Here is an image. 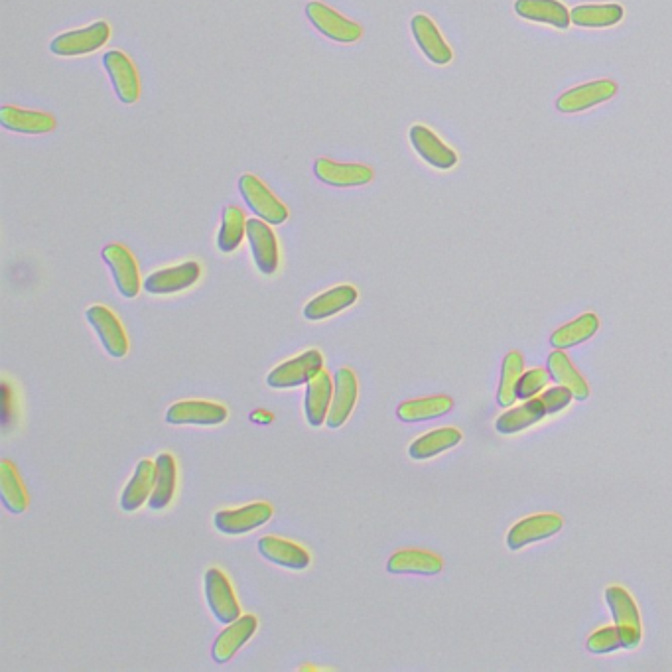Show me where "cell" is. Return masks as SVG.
I'll list each match as a JSON object with an SVG mask.
<instances>
[{
    "label": "cell",
    "instance_id": "obj_1",
    "mask_svg": "<svg viewBox=\"0 0 672 672\" xmlns=\"http://www.w3.org/2000/svg\"><path fill=\"white\" fill-rule=\"evenodd\" d=\"M574 395L570 389L558 385L554 389H548L544 395L540 397H535V399H529L527 403L513 408V410H507L503 416L497 418L495 422V428L503 434H515V432H521L533 424L540 422L544 416L548 414H556L560 412L562 408H566L568 404L572 403Z\"/></svg>",
    "mask_w": 672,
    "mask_h": 672
},
{
    "label": "cell",
    "instance_id": "obj_2",
    "mask_svg": "<svg viewBox=\"0 0 672 672\" xmlns=\"http://www.w3.org/2000/svg\"><path fill=\"white\" fill-rule=\"evenodd\" d=\"M324 369V355L318 349H308L278 367H274L267 375L270 389H294L300 385H308L312 377H316Z\"/></svg>",
    "mask_w": 672,
    "mask_h": 672
},
{
    "label": "cell",
    "instance_id": "obj_3",
    "mask_svg": "<svg viewBox=\"0 0 672 672\" xmlns=\"http://www.w3.org/2000/svg\"><path fill=\"white\" fill-rule=\"evenodd\" d=\"M239 192L241 198L247 203V207L263 221L270 225H282L288 221L290 211L284 203L280 202L272 192L269 186L257 178L255 174H243L239 178Z\"/></svg>",
    "mask_w": 672,
    "mask_h": 672
},
{
    "label": "cell",
    "instance_id": "obj_4",
    "mask_svg": "<svg viewBox=\"0 0 672 672\" xmlns=\"http://www.w3.org/2000/svg\"><path fill=\"white\" fill-rule=\"evenodd\" d=\"M274 515L272 505L267 501L249 503L239 509H225L213 515V525L221 535L239 537L257 531L259 527L267 525Z\"/></svg>",
    "mask_w": 672,
    "mask_h": 672
},
{
    "label": "cell",
    "instance_id": "obj_5",
    "mask_svg": "<svg viewBox=\"0 0 672 672\" xmlns=\"http://www.w3.org/2000/svg\"><path fill=\"white\" fill-rule=\"evenodd\" d=\"M111 38V26L105 20L93 22L81 30H71L56 36L50 44L52 54L62 58L87 56L101 50Z\"/></svg>",
    "mask_w": 672,
    "mask_h": 672
},
{
    "label": "cell",
    "instance_id": "obj_6",
    "mask_svg": "<svg viewBox=\"0 0 672 672\" xmlns=\"http://www.w3.org/2000/svg\"><path fill=\"white\" fill-rule=\"evenodd\" d=\"M306 16L316 26L318 32H322L326 38L339 44H353L363 36V28L357 22L345 18L332 6L320 0H312L306 4Z\"/></svg>",
    "mask_w": 672,
    "mask_h": 672
},
{
    "label": "cell",
    "instance_id": "obj_7",
    "mask_svg": "<svg viewBox=\"0 0 672 672\" xmlns=\"http://www.w3.org/2000/svg\"><path fill=\"white\" fill-rule=\"evenodd\" d=\"M101 257L105 265L111 269L119 294L127 300L136 298L144 282L140 278V269H138L135 255L121 243H109L103 247Z\"/></svg>",
    "mask_w": 672,
    "mask_h": 672
},
{
    "label": "cell",
    "instance_id": "obj_8",
    "mask_svg": "<svg viewBox=\"0 0 672 672\" xmlns=\"http://www.w3.org/2000/svg\"><path fill=\"white\" fill-rule=\"evenodd\" d=\"M205 584V600L215 615V619L221 625H227L235 619H239L241 613V604L237 600V594L227 578V574L219 568H209L203 578Z\"/></svg>",
    "mask_w": 672,
    "mask_h": 672
},
{
    "label": "cell",
    "instance_id": "obj_9",
    "mask_svg": "<svg viewBox=\"0 0 672 672\" xmlns=\"http://www.w3.org/2000/svg\"><path fill=\"white\" fill-rule=\"evenodd\" d=\"M605 602L611 609L615 625L621 629L625 649H635L643 639V627L633 596L621 586H611L605 590Z\"/></svg>",
    "mask_w": 672,
    "mask_h": 672
},
{
    "label": "cell",
    "instance_id": "obj_10",
    "mask_svg": "<svg viewBox=\"0 0 672 672\" xmlns=\"http://www.w3.org/2000/svg\"><path fill=\"white\" fill-rule=\"evenodd\" d=\"M85 318L89 322V326L97 332V336L101 339L105 351L115 357L121 359L129 353V336L127 330L123 328L121 320L117 318V314L101 304H95L91 308H87Z\"/></svg>",
    "mask_w": 672,
    "mask_h": 672
},
{
    "label": "cell",
    "instance_id": "obj_11",
    "mask_svg": "<svg viewBox=\"0 0 672 672\" xmlns=\"http://www.w3.org/2000/svg\"><path fill=\"white\" fill-rule=\"evenodd\" d=\"M314 174L320 182L334 188H359L373 182L375 172L361 162H336L332 158H318L314 162Z\"/></svg>",
    "mask_w": 672,
    "mask_h": 672
},
{
    "label": "cell",
    "instance_id": "obj_12",
    "mask_svg": "<svg viewBox=\"0 0 672 672\" xmlns=\"http://www.w3.org/2000/svg\"><path fill=\"white\" fill-rule=\"evenodd\" d=\"M202 276V267L198 261H186L176 267L154 270L144 278L142 288L154 296L178 294L192 288Z\"/></svg>",
    "mask_w": 672,
    "mask_h": 672
},
{
    "label": "cell",
    "instance_id": "obj_13",
    "mask_svg": "<svg viewBox=\"0 0 672 672\" xmlns=\"http://www.w3.org/2000/svg\"><path fill=\"white\" fill-rule=\"evenodd\" d=\"M259 619L257 615H241L239 619L225 625L211 645V659L217 665L229 663L257 633Z\"/></svg>",
    "mask_w": 672,
    "mask_h": 672
},
{
    "label": "cell",
    "instance_id": "obj_14",
    "mask_svg": "<svg viewBox=\"0 0 672 672\" xmlns=\"http://www.w3.org/2000/svg\"><path fill=\"white\" fill-rule=\"evenodd\" d=\"M617 93V83L611 79H598L592 83H584L562 93L556 101V109L564 115H574L598 107L605 101L613 99Z\"/></svg>",
    "mask_w": 672,
    "mask_h": 672
},
{
    "label": "cell",
    "instance_id": "obj_15",
    "mask_svg": "<svg viewBox=\"0 0 672 672\" xmlns=\"http://www.w3.org/2000/svg\"><path fill=\"white\" fill-rule=\"evenodd\" d=\"M229 410L211 401H180L166 410V422L172 426H219Z\"/></svg>",
    "mask_w": 672,
    "mask_h": 672
},
{
    "label": "cell",
    "instance_id": "obj_16",
    "mask_svg": "<svg viewBox=\"0 0 672 672\" xmlns=\"http://www.w3.org/2000/svg\"><path fill=\"white\" fill-rule=\"evenodd\" d=\"M103 66L121 103L135 105L140 99V77L133 60L121 50H111L103 56Z\"/></svg>",
    "mask_w": 672,
    "mask_h": 672
},
{
    "label": "cell",
    "instance_id": "obj_17",
    "mask_svg": "<svg viewBox=\"0 0 672 672\" xmlns=\"http://www.w3.org/2000/svg\"><path fill=\"white\" fill-rule=\"evenodd\" d=\"M247 241H249V247H251L257 269L267 276H272L278 270L280 251H278V239H276L270 223L259 219V217L249 219Z\"/></svg>",
    "mask_w": 672,
    "mask_h": 672
},
{
    "label": "cell",
    "instance_id": "obj_18",
    "mask_svg": "<svg viewBox=\"0 0 672 672\" xmlns=\"http://www.w3.org/2000/svg\"><path fill=\"white\" fill-rule=\"evenodd\" d=\"M359 399V381L353 369L339 367L334 373V401L328 414V428H341L353 414V408Z\"/></svg>",
    "mask_w": 672,
    "mask_h": 672
},
{
    "label": "cell",
    "instance_id": "obj_19",
    "mask_svg": "<svg viewBox=\"0 0 672 672\" xmlns=\"http://www.w3.org/2000/svg\"><path fill=\"white\" fill-rule=\"evenodd\" d=\"M410 144L416 154L426 160L430 166L438 170H452L458 164V154L436 135L432 129L424 125L410 127Z\"/></svg>",
    "mask_w": 672,
    "mask_h": 672
},
{
    "label": "cell",
    "instance_id": "obj_20",
    "mask_svg": "<svg viewBox=\"0 0 672 672\" xmlns=\"http://www.w3.org/2000/svg\"><path fill=\"white\" fill-rule=\"evenodd\" d=\"M257 550L265 560H269L280 568H286V570L302 572L310 568L312 564L310 552L302 544L286 540V538L270 537V535L263 537L257 542Z\"/></svg>",
    "mask_w": 672,
    "mask_h": 672
},
{
    "label": "cell",
    "instance_id": "obj_21",
    "mask_svg": "<svg viewBox=\"0 0 672 672\" xmlns=\"http://www.w3.org/2000/svg\"><path fill=\"white\" fill-rule=\"evenodd\" d=\"M414 40L418 44V48L422 50V54L436 66H446L452 62L454 52L448 46V42L444 40V36L440 34L438 26L434 24L432 18H428L426 14H416L410 22Z\"/></svg>",
    "mask_w": 672,
    "mask_h": 672
},
{
    "label": "cell",
    "instance_id": "obj_22",
    "mask_svg": "<svg viewBox=\"0 0 672 672\" xmlns=\"http://www.w3.org/2000/svg\"><path fill=\"white\" fill-rule=\"evenodd\" d=\"M332 401H334V379L326 369H322L306 385L304 414L312 428H320L326 424Z\"/></svg>",
    "mask_w": 672,
    "mask_h": 672
},
{
    "label": "cell",
    "instance_id": "obj_23",
    "mask_svg": "<svg viewBox=\"0 0 672 672\" xmlns=\"http://www.w3.org/2000/svg\"><path fill=\"white\" fill-rule=\"evenodd\" d=\"M0 125L6 131L20 135H46L56 131V117L44 111H30L22 107L2 105L0 107Z\"/></svg>",
    "mask_w": 672,
    "mask_h": 672
},
{
    "label": "cell",
    "instance_id": "obj_24",
    "mask_svg": "<svg viewBox=\"0 0 672 672\" xmlns=\"http://www.w3.org/2000/svg\"><path fill=\"white\" fill-rule=\"evenodd\" d=\"M359 298V292L355 286L351 284H339L334 286L326 292H322L320 296L312 298L306 306H304V318L308 322H322L328 320L332 316H336L339 312L351 308Z\"/></svg>",
    "mask_w": 672,
    "mask_h": 672
},
{
    "label": "cell",
    "instance_id": "obj_25",
    "mask_svg": "<svg viewBox=\"0 0 672 672\" xmlns=\"http://www.w3.org/2000/svg\"><path fill=\"white\" fill-rule=\"evenodd\" d=\"M564 527L562 517L554 515V513H540V515H533L527 517L523 521H519L507 535V546L511 550H519L531 542H538L544 538L554 537L556 533H560V529Z\"/></svg>",
    "mask_w": 672,
    "mask_h": 672
},
{
    "label": "cell",
    "instance_id": "obj_26",
    "mask_svg": "<svg viewBox=\"0 0 672 672\" xmlns=\"http://www.w3.org/2000/svg\"><path fill=\"white\" fill-rule=\"evenodd\" d=\"M444 570V560L428 550L406 548L395 552L387 562V572L391 574H416V576H436Z\"/></svg>",
    "mask_w": 672,
    "mask_h": 672
},
{
    "label": "cell",
    "instance_id": "obj_27",
    "mask_svg": "<svg viewBox=\"0 0 672 672\" xmlns=\"http://www.w3.org/2000/svg\"><path fill=\"white\" fill-rule=\"evenodd\" d=\"M154 491L150 495L148 507L152 511H162L166 509L174 495H176V485H178V464L174 460L172 454L162 452L158 454V458L154 460Z\"/></svg>",
    "mask_w": 672,
    "mask_h": 672
},
{
    "label": "cell",
    "instance_id": "obj_28",
    "mask_svg": "<svg viewBox=\"0 0 672 672\" xmlns=\"http://www.w3.org/2000/svg\"><path fill=\"white\" fill-rule=\"evenodd\" d=\"M515 12L525 20L548 24L560 30H566L572 24L570 10L560 0H517Z\"/></svg>",
    "mask_w": 672,
    "mask_h": 672
},
{
    "label": "cell",
    "instance_id": "obj_29",
    "mask_svg": "<svg viewBox=\"0 0 672 672\" xmlns=\"http://www.w3.org/2000/svg\"><path fill=\"white\" fill-rule=\"evenodd\" d=\"M154 471L156 466L152 460H140L136 464L135 473L121 495V509L125 513H135L144 503L150 501L154 491Z\"/></svg>",
    "mask_w": 672,
    "mask_h": 672
},
{
    "label": "cell",
    "instance_id": "obj_30",
    "mask_svg": "<svg viewBox=\"0 0 672 672\" xmlns=\"http://www.w3.org/2000/svg\"><path fill=\"white\" fill-rule=\"evenodd\" d=\"M462 442V432L446 426V428H438L432 430L420 438H416L410 446H408V456L416 462H424L430 458H436L438 454L456 448Z\"/></svg>",
    "mask_w": 672,
    "mask_h": 672
},
{
    "label": "cell",
    "instance_id": "obj_31",
    "mask_svg": "<svg viewBox=\"0 0 672 672\" xmlns=\"http://www.w3.org/2000/svg\"><path fill=\"white\" fill-rule=\"evenodd\" d=\"M548 371H550V377L558 385H562V387H566V389L572 391L574 399L586 401L590 397V387H588L586 379L574 367V363L564 353V349H556V351L550 353V357H548Z\"/></svg>",
    "mask_w": 672,
    "mask_h": 672
},
{
    "label": "cell",
    "instance_id": "obj_32",
    "mask_svg": "<svg viewBox=\"0 0 672 672\" xmlns=\"http://www.w3.org/2000/svg\"><path fill=\"white\" fill-rule=\"evenodd\" d=\"M0 497L4 507L14 515H22L30 505L24 481L10 460H0Z\"/></svg>",
    "mask_w": 672,
    "mask_h": 672
},
{
    "label": "cell",
    "instance_id": "obj_33",
    "mask_svg": "<svg viewBox=\"0 0 672 672\" xmlns=\"http://www.w3.org/2000/svg\"><path fill=\"white\" fill-rule=\"evenodd\" d=\"M621 4H582L570 10L572 24L580 28H609L623 20Z\"/></svg>",
    "mask_w": 672,
    "mask_h": 672
},
{
    "label": "cell",
    "instance_id": "obj_34",
    "mask_svg": "<svg viewBox=\"0 0 672 672\" xmlns=\"http://www.w3.org/2000/svg\"><path fill=\"white\" fill-rule=\"evenodd\" d=\"M454 408V401L448 395H434L426 399L404 401L397 408V416L403 422H424L448 414Z\"/></svg>",
    "mask_w": 672,
    "mask_h": 672
},
{
    "label": "cell",
    "instance_id": "obj_35",
    "mask_svg": "<svg viewBox=\"0 0 672 672\" xmlns=\"http://www.w3.org/2000/svg\"><path fill=\"white\" fill-rule=\"evenodd\" d=\"M247 223L249 219L245 217L241 207L227 205L223 209V219H221V227L217 233V249L221 253L237 251L243 239L247 237Z\"/></svg>",
    "mask_w": 672,
    "mask_h": 672
},
{
    "label": "cell",
    "instance_id": "obj_36",
    "mask_svg": "<svg viewBox=\"0 0 672 672\" xmlns=\"http://www.w3.org/2000/svg\"><path fill=\"white\" fill-rule=\"evenodd\" d=\"M600 330V318L592 312L582 314L580 318L568 322L566 326L558 328L552 336H550V345L556 349H568V347H576L584 341H588L590 337L596 336Z\"/></svg>",
    "mask_w": 672,
    "mask_h": 672
},
{
    "label": "cell",
    "instance_id": "obj_37",
    "mask_svg": "<svg viewBox=\"0 0 672 672\" xmlns=\"http://www.w3.org/2000/svg\"><path fill=\"white\" fill-rule=\"evenodd\" d=\"M525 373V359L519 351L507 353L503 359V369H501V383H499V393H497V403L501 406H513L517 401V387L519 381Z\"/></svg>",
    "mask_w": 672,
    "mask_h": 672
},
{
    "label": "cell",
    "instance_id": "obj_38",
    "mask_svg": "<svg viewBox=\"0 0 672 672\" xmlns=\"http://www.w3.org/2000/svg\"><path fill=\"white\" fill-rule=\"evenodd\" d=\"M586 647H588L590 653L605 655V653H613V651L625 649V641H623L621 629L615 625V627H602V629H598V631L588 639Z\"/></svg>",
    "mask_w": 672,
    "mask_h": 672
},
{
    "label": "cell",
    "instance_id": "obj_39",
    "mask_svg": "<svg viewBox=\"0 0 672 672\" xmlns=\"http://www.w3.org/2000/svg\"><path fill=\"white\" fill-rule=\"evenodd\" d=\"M550 371L548 369H531L527 373H523L521 381H519V387H517V399H535V395H538L546 383L550 381Z\"/></svg>",
    "mask_w": 672,
    "mask_h": 672
},
{
    "label": "cell",
    "instance_id": "obj_40",
    "mask_svg": "<svg viewBox=\"0 0 672 672\" xmlns=\"http://www.w3.org/2000/svg\"><path fill=\"white\" fill-rule=\"evenodd\" d=\"M251 420H255V422H270L272 416L265 414V412H255V414H251Z\"/></svg>",
    "mask_w": 672,
    "mask_h": 672
}]
</instances>
